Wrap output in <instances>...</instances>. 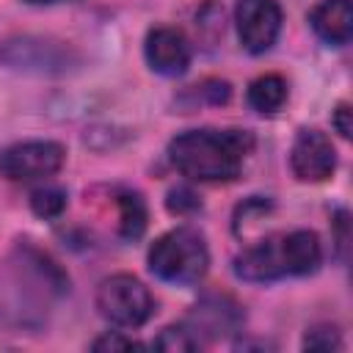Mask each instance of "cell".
Here are the masks:
<instances>
[{
	"instance_id": "8fae6325",
	"label": "cell",
	"mask_w": 353,
	"mask_h": 353,
	"mask_svg": "<svg viewBox=\"0 0 353 353\" xmlns=\"http://www.w3.org/2000/svg\"><path fill=\"white\" fill-rule=\"evenodd\" d=\"M119 232L127 240H135L146 229V204L138 193H121L119 199Z\"/></svg>"
},
{
	"instance_id": "52a82bcc",
	"label": "cell",
	"mask_w": 353,
	"mask_h": 353,
	"mask_svg": "<svg viewBox=\"0 0 353 353\" xmlns=\"http://www.w3.org/2000/svg\"><path fill=\"white\" fill-rule=\"evenodd\" d=\"M290 168L301 182H323L336 168V152L320 130H301L290 149Z\"/></svg>"
},
{
	"instance_id": "5bb4252c",
	"label": "cell",
	"mask_w": 353,
	"mask_h": 353,
	"mask_svg": "<svg viewBox=\"0 0 353 353\" xmlns=\"http://www.w3.org/2000/svg\"><path fill=\"white\" fill-rule=\"evenodd\" d=\"M303 347H309V350H331V347H342V339H339L336 328L320 325V328L306 331V336H303Z\"/></svg>"
},
{
	"instance_id": "6da1fadb",
	"label": "cell",
	"mask_w": 353,
	"mask_h": 353,
	"mask_svg": "<svg viewBox=\"0 0 353 353\" xmlns=\"http://www.w3.org/2000/svg\"><path fill=\"white\" fill-rule=\"evenodd\" d=\"M254 149L248 130H188L168 143L171 165L196 182H232Z\"/></svg>"
},
{
	"instance_id": "9a60e30c",
	"label": "cell",
	"mask_w": 353,
	"mask_h": 353,
	"mask_svg": "<svg viewBox=\"0 0 353 353\" xmlns=\"http://www.w3.org/2000/svg\"><path fill=\"white\" fill-rule=\"evenodd\" d=\"M199 207H201V201H199L196 193H190L188 188H176V190L168 193V210L176 212V215L193 212V210H199Z\"/></svg>"
},
{
	"instance_id": "7a4b0ae2",
	"label": "cell",
	"mask_w": 353,
	"mask_h": 353,
	"mask_svg": "<svg viewBox=\"0 0 353 353\" xmlns=\"http://www.w3.org/2000/svg\"><path fill=\"white\" fill-rule=\"evenodd\" d=\"M323 259V248L314 232L295 229L270 234L254 245H248L234 259V273L245 281H276L284 276H306L314 273Z\"/></svg>"
},
{
	"instance_id": "8992f818",
	"label": "cell",
	"mask_w": 353,
	"mask_h": 353,
	"mask_svg": "<svg viewBox=\"0 0 353 353\" xmlns=\"http://www.w3.org/2000/svg\"><path fill=\"white\" fill-rule=\"evenodd\" d=\"M234 22L248 52H268L281 33V6L276 0H237Z\"/></svg>"
},
{
	"instance_id": "ac0fdd59",
	"label": "cell",
	"mask_w": 353,
	"mask_h": 353,
	"mask_svg": "<svg viewBox=\"0 0 353 353\" xmlns=\"http://www.w3.org/2000/svg\"><path fill=\"white\" fill-rule=\"evenodd\" d=\"M25 3H33V6H47V3H63V0H25Z\"/></svg>"
},
{
	"instance_id": "9c48e42d",
	"label": "cell",
	"mask_w": 353,
	"mask_h": 353,
	"mask_svg": "<svg viewBox=\"0 0 353 353\" xmlns=\"http://www.w3.org/2000/svg\"><path fill=\"white\" fill-rule=\"evenodd\" d=\"M312 30L334 47H342L353 36V6L350 0H323L309 11Z\"/></svg>"
},
{
	"instance_id": "4fadbf2b",
	"label": "cell",
	"mask_w": 353,
	"mask_h": 353,
	"mask_svg": "<svg viewBox=\"0 0 353 353\" xmlns=\"http://www.w3.org/2000/svg\"><path fill=\"white\" fill-rule=\"evenodd\" d=\"M154 345L160 350H196L199 347V336H193V331L185 328V325H168V328L160 331Z\"/></svg>"
},
{
	"instance_id": "30bf717a",
	"label": "cell",
	"mask_w": 353,
	"mask_h": 353,
	"mask_svg": "<svg viewBox=\"0 0 353 353\" xmlns=\"http://www.w3.org/2000/svg\"><path fill=\"white\" fill-rule=\"evenodd\" d=\"M245 97L256 113H276L287 102V80L281 74H259L251 80Z\"/></svg>"
},
{
	"instance_id": "277c9868",
	"label": "cell",
	"mask_w": 353,
	"mask_h": 353,
	"mask_svg": "<svg viewBox=\"0 0 353 353\" xmlns=\"http://www.w3.org/2000/svg\"><path fill=\"white\" fill-rule=\"evenodd\" d=\"M97 309L105 320H110L121 328H138L152 317L154 301H152V292L135 276L116 273V276H108L99 281Z\"/></svg>"
},
{
	"instance_id": "7c38bea8",
	"label": "cell",
	"mask_w": 353,
	"mask_h": 353,
	"mask_svg": "<svg viewBox=\"0 0 353 353\" xmlns=\"http://www.w3.org/2000/svg\"><path fill=\"white\" fill-rule=\"evenodd\" d=\"M30 210L39 218H58L66 210V193L61 188H39L30 193Z\"/></svg>"
},
{
	"instance_id": "3957f363",
	"label": "cell",
	"mask_w": 353,
	"mask_h": 353,
	"mask_svg": "<svg viewBox=\"0 0 353 353\" xmlns=\"http://www.w3.org/2000/svg\"><path fill=\"white\" fill-rule=\"evenodd\" d=\"M149 268L163 281L196 284L204 279V273L210 268L207 243L190 226L171 229L163 237H157L154 245L149 248Z\"/></svg>"
},
{
	"instance_id": "5b68a950",
	"label": "cell",
	"mask_w": 353,
	"mask_h": 353,
	"mask_svg": "<svg viewBox=\"0 0 353 353\" xmlns=\"http://www.w3.org/2000/svg\"><path fill=\"white\" fill-rule=\"evenodd\" d=\"M66 149L55 141H22L0 152V176L8 182L47 179L61 171Z\"/></svg>"
},
{
	"instance_id": "e0dca14e",
	"label": "cell",
	"mask_w": 353,
	"mask_h": 353,
	"mask_svg": "<svg viewBox=\"0 0 353 353\" xmlns=\"http://www.w3.org/2000/svg\"><path fill=\"white\" fill-rule=\"evenodd\" d=\"M350 105L347 102H339L336 105V110H334V127H336V132L342 135V138H350V132H353V124H350Z\"/></svg>"
},
{
	"instance_id": "2e32d148",
	"label": "cell",
	"mask_w": 353,
	"mask_h": 353,
	"mask_svg": "<svg viewBox=\"0 0 353 353\" xmlns=\"http://www.w3.org/2000/svg\"><path fill=\"white\" fill-rule=\"evenodd\" d=\"M91 347L94 350H132V347H143V345L135 342V339H130V336H121V334H105Z\"/></svg>"
},
{
	"instance_id": "ba28073f",
	"label": "cell",
	"mask_w": 353,
	"mask_h": 353,
	"mask_svg": "<svg viewBox=\"0 0 353 353\" xmlns=\"http://www.w3.org/2000/svg\"><path fill=\"white\" fill-rule=\"evenodd\" d=\"M146 63L152 66V72L165 74V77H176L190 66V41L179 28H152L146 33Z\"/></svg>"
}]
</instances>
